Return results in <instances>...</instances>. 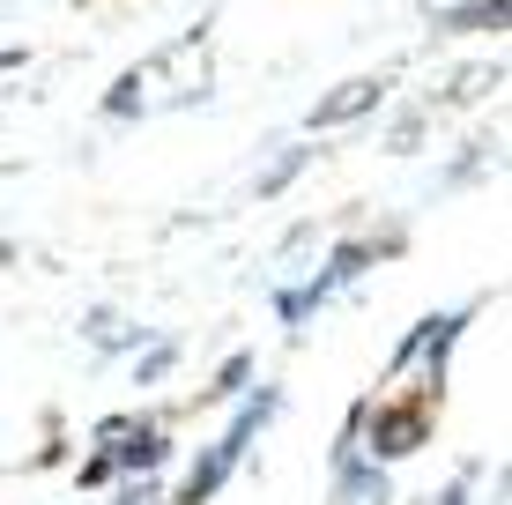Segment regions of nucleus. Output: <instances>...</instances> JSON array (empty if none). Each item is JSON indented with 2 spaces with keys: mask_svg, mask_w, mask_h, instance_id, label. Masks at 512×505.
Segmentation results:
<instances>
[{
  "mask_svg": "<svg viewBox=\"0 0 512 505\" xmlns=\"http://www.w3.org/2000/svg\"><path fill=\"white\" fill-rule=\"evenodd\" d=\"M260 416H268V394H260V402H253V409H245V416H238V424H231V439H223V446H216V454H208V461H201V476H193V483H186V505H201V498H208V491H216V483H223V476H231V461H238V446H245V439H253V424H260Z\"/></svg>",
  "mask_w": 512,
  "mask_h": 505,
  "instance_id": "f257e3e1",
  "label": "nucleus"
},
{
  "mask_svg": "<svg viewBox=\"0 0 512 505\" xmlns=\"http://www.w3.org/2000/svg\"><path fill=\"white\" fill-rule=\"evenodd\" d=\"M112 461H134V468H156V461H164V439H156V431L149 424H104V461L90 468V483L104 476V468H112Z\"/></svg>",
  "mask_w": 512,
  "mask_h": 505,
  "instance_id": "f03ea898",
  "label": "nucleus"
},
{
  "mask_svg": "<svg viewBox=\"0 0 512 505\" xmlns=\"http://www.w3.org/2000/svg\"><path fill=\"white\" fill-rule=\"evenodd\" d=\"M372 104H379V82H349V90H334L320 112H312V127H342V119L372 112Z\"/></svg>",
  "mask_w": 512,
  "mask_h": 505,
  "instance_id": "7ed1b4c3",
  "label": "nucleus"
},
{
  "mask_svg": "<svg viewBox=\"0 0 512 505\" xmlns=\"http://www.w3.org/2000/svg\"><path fill=\"white\" fill-rule=\"evenodd\" d=\"M416 439H423V416L416 409H401V416H386V424H379V454H409Z\"/></svg>",
  "mask_w": 512,
  "mask_h": 505,
  "instance_id": "20e7f679",
  "label": "nucleus"
}]
</instances>
